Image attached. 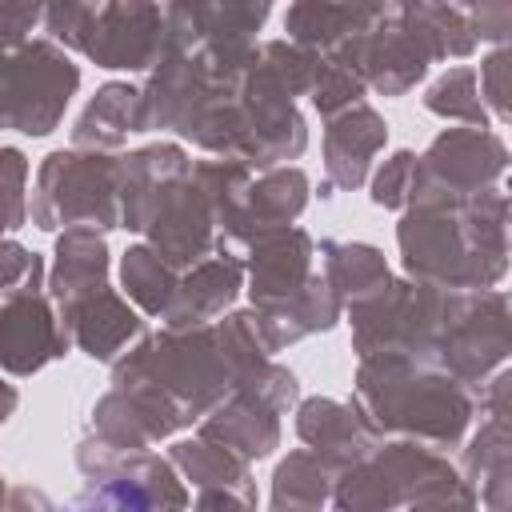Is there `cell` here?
Returning <instances> with one entry per match:
<instances>
[{
    "mask_svg": "<svg viewBox=\"0 0 512 512\" xmlns=\"http://www.w3.org/2000/svg\"><path fill=\"white\" fill-rule=\"evenodd\" d=\"M272 356L260 344L256 312H228L196 328H160L112 364V384H148L192 424L220 404L236 380Z\"/></svg>",
    "mask_w": 512,
    "mask_h": 512,
    "instance_id": "cell-1",
    "label": "cell"
},
{
    "mask_svg": "<svg viewBox=\"0 0 512 512\" xmlns=\"http://www.w3.org/2000/svg\"><path fill=\"white\" fill-rule=\"evenodd\" d=\"M404 272L440 288H496L508 272V196L492 184L464 200H412L396 224Z\"/></svg>",
    "mask_w": 512,
    "mask_h": 512,
    "instance_id": "cell-2",
    "label": "cell"
},
{
    "mask_svg": "<svg viewBox=\"0 0 512 512\" xmlns=\"http://www.w3.org/2000/svg\"><path fill=\"white\" fill-rule=\"evenodd\" d=\"M352 404L376 436L392 432L428 448H456L476 416L468 384L400 352L360 356Z\"/></svg>",
    "mask_w": 512,
    "mask_h": 512,
    "instance_id": "cell-3",
    "label": "cell"
},
{
    "mask_svg": "<svg viewBox=\"0 0 512 512\" xmlns=\"http://www.w3.org/2000/svg\"><path fill=\"white\" fill-rule=\"evenodd\" d=\"M344 512H384V508H472L476 496L468 480L440 456V448L416 440L376 444L364 460L336 472L332 500Z\"/></svg>",
    "mask_w": 512,
    "mask_h": 512,
    "instance_id": "cell-4",
    "label": "cell"
},
{
    "mask_svg": "<svg viewBox=\"0 0 512 512\" xmlns=\"http://www.w3.org/2000/svg\"><path fill=\"white\" fill-rule=\"evenodd\" d=\"M120 156L112 152H88V148H60L44 156L36 168L32 188V224L44 232L88 224V228H120Z\"/></svg>",
    "mask_w": 512,
    "mask_h": 512,
    "instance_id": "cell-5",
    "label": "cell"
},
{
    "mask_svg": "<svg viewBox=\"0 0 512 512\" xmlns=\"http://www.w3.org/2000/svg\"><path fill=\"white\" fill-rule=\"evenodd\" d=\"M80 88V68L56 40L0 48V128L48 136Z\"/></svg>",
    "mask_w": 512,
    "mask_h": 512,
    "instance_id": "cell-6",
    "label": "cell"
},
{
    "mask_svg": "<svg viewBox=\"0 0 512 512\" xmlns=\"http://www.w3.org/2000/svg\"><path fill=\"white\" fill-rule=\"evenodd\" d=\"M76 464L88 480V492L76 496L80 508H188L192 496L176 476L172 460L152 456L148 448H108L88 436L76 448Z\"/></svg>",
    "mask_w": 512,
    "mask_h": 512,
    "instance_id": "cell-7",
    "label": "cell"
},
{
    "mask_svg": "<svg viewBox=\"0 0 512 512\" xmlns=\"http://www.w3.org/2000/svg\"><path fill=\"white\" fill-rule=\"evenodd\" d=\"M504 168H508V148L488 124L444 128L416 156L412 200H464L480 188H492L504 176Z\"/></svg>",
    "mask_w": 512,
    "mask_h": 512,
    "instance_id": "cell-8",
    "label": "cell"
},
{
    "mask_svg": "<svg viewBox=\"0 0 512 512\" xmlns=\"http://www.w3.org/2000/svg\"><path fill=\"white\" fill-rule=\"evenodd\" d=\"M96 68L144 72L172 56L164 0H100L76 44Z\"/></svg>",
    "mask_w": 512,
    "mask_h": 512,
    "instance_id": "cell-9",
    "label": "cell"
},
{
    "mask_svg": "<svg viewBox=\"0 0 512 512\" xmlns=\"http://www.w3.org/2000/svg\"><path fill=\"white\" fill-rule=\"evenodd\" d=\"M328 56L348 64L364 88L380 96H404L428 76V64H436L432 44L408 16H376Z\"/></svg>",
    "mask_w": 512,
    "mask_h": 512,
    "instance_id": "cell-10",
    "label": "cell"
},
{
    "mask_svg": "<svg viewBox=\"0 0 512 512\" xmlns=\"http://www.w3.org/2000/svg\"><path fill=\"white\" fill-rule=\"evenodd\" d=\"M68 348V332L60 328L56 304L44 292V260L36 256L28 276L0 296V372L32 376Z\"/></svg>",
    "mask_w": 512,
    "mask_h": 512,
    "instance_id": "cell-11",
    "label": "cell"
},
{
    "mask_svg": "<svg viewBox=\"0 0 512 512\" xmlns=\"http://www.w3.org/2000/svg\"><path fill=\"white\" fill-rule=\"evenodd\" d=\"M512 352V320H508V296L500 288H472L464 312L444 332L432 368L456 376L460 384L488 380Z\"/></svg>",
    "mask_w": 512,
    "mask_h": 512,
    "instance_id": "cell-12",
    "label": "cell"
},
{
    "mask_svg": "<svg viewBox=\"0 0 512 512\" xmlns=\"http://www.w3.org/2000/svg\"><path fill=\"white\" fill-rule=\"evenodd\" d=\"M148 244L160 252L164 264H172L176 272L200 264L204 256L216 252V224L208 212V200L200 192V184L188 176H180L148 212L144 228Z\"/></svg>",
    "mask_w": 512,
    "mask_h": 512,
    "instance_id": "cell-13",
    "label": "cell"
},
{
    "mask_svg": "<svg viewBox=\"0 0 512 512\" xmlns=\"http://www.w3.org/2000/svg\"><path fill=\"white\" fill-rule=\"evenodd\" d=\"M180 428H188V420L148 384H112V392H104L92 408V436L120 452L152 448Z\"/></svg>",
    "mask_w": 512,
    "mask_h": 512,
    "instance_id": "cell-14",
    "label": "cell"
},
{
    "mask_svg": "<svg viewBox=\"0 0 512 512\" xmlns=\"http://www.w3.org/2000/svg\"><path fill=\"white\" fill-rule=\"evenodd\" d=\"M248 296L252 308H276L312 280V236L296 224L272 228L248 244Z\"/></svg>",
    "mask_w": 512,
    "mask_h": 512,
    "instance_id": "cell-15",
    "label": "cell"
},
{
    "mask_svg": "<svg viewBox=\"0 0 512 512\" xmlns=\"http://www.w3.org/2000/svg\"><path fill=\"white\" fill-rule=\"evenodd\" d=\"M240 288H244V260L232 256L228 248H216L212 256H204L200 264H192L176 276V288H172L160 320H164V328L212 324L216 316H224L232 308Z\"/></svg>",
    "mask_w": 512,
    "mask_h": 512,
    "instance_id": "cell-16",
    "label": "cell"
},
{
    "mask_svg": "<svg viewBox=\"0 0 512 512\" xmlns=\"http://www.w3.org/2000/svg\"><path fill=\"white\" fill-rule=\"evenodd\" d=\"M308 204V172L296 164H272L260 168L256 180H248L244 204L232 220V228L216 240V248H232V244H252L256 236L292 224Z\"/></svg>",
    "mask_w": 512,
    "mask_h": 512,
    "instance_id": "cell-17",
    "label": "cell"
},
{
    "mask_svg": "<svg viewBox=\"0 0 512 512\" xmlns=\"http://www.w3.org/2000/svg\"><path fill=\"white\" fill-rule=\"evenodd\" d=\"M168 460L180 468L184 480L200 488V496L192 500L196 508H256V484L248 460H240L224 444L196 432L192 440H176Z\"/></svg>",
    "mask_w": 512,
    "mask_h": 512,
    "instance_id": "cell-18",
    "label": "cell"
},
{
    "mask_svg": "<svg viewBox=\"0 0 512 512\" xmlns=\"http://www.w3.org/2000/svg\"><path fill=\"white\" fill-rule=\"evenodd\" d=\"M324 180L332 188H360L368 180V168H372V156L384 148L388 140V124L384 116L356 100L348 108H340L336 116H324Z\"/></svg>",
    "mask_w": 512,
    "mask_h": 512,
    "instance_id": "cell-19",
    "label": "cell"
},
{
    "mask_svg": "<svg viewBox=\"0 0 512 512\" xmlns=\"http://www.w3.org/2000/svg\"><path fill=\"white\" fill-rule=\"evenodd\" d=\"M56 316H60V328L68 332V344H76L92 360H116V352H124V344L144 332V320L136 316V308L108 284L72 300Z\"/></svg>",
    "mask_w": 512,
    "mask_h": 512,
    "instance_id": "cell-20",
    "label": "cell"
},
{
    "mask_svg": "<svg viewBox=\"0 0 512 512\" xmlns=\"http://www.w3.org/2000/svg\"><path fill=\"white\" fill-rule=\"evenodd\" d=\"M296 436L324 456L336 472L364 460L376 448V432L368 428V420L356 412V404H340L332 396H308L296 404Z\"/></svg>",
    "mask_w": 512,
    "mask_h": 512,
    "instance_id": "cell-21",
    "label": "cell"
},
{
    "mask_svg": "<svg viewBox=\"0 0 512 512\" xmlns=\"http://www.w3.org/2000/svg\"><path fill=\"white\" fill-rule=\"evenodd\" d=\"M192 172V160L180 144H144L128 156H120V188H116V204H120V228L140 232L152 204L180 180Z\"/></svg>",
    "mask_w": 512,
    "mask_h": 512,
    "instance_id": "cell-22",
    "label": "cell"
},
{
    "mask_svg": "<svg viewBox=\"0 0 512 512\" xmlns=\"http://www.w3.org/2000/svg\"><path fill=\"white\" fill-rule=\"evenodd\" d=\"M200 436L224 444L240 460H264L280 444V412L248 392H228L200 416Z\"/></svg>",
    "mask_w": 512,
    "mask_h": 512,
    "instance_id": "cell-23",
    "label": "cell"
},
{
    "mask_svg": "<svg viewBox=\"0 0 512 512\" xmlns=\"http://www.w3.org/2000/svg\"><path fill=\"white\" fill-rule=\"evenodd\" d=\"M108 284V240L100 228L88 224H72L56 236V252H52V268H48V300L60 308H68L72 300L96 292Z\"/></svg>",
    "mask_w": 512,
    "mask_h": 512,
    "instance_id": "cell-24",
    "label": "cell"
},
{
    "mask_svg": "<svg viewBox=\"0 0 512 512\" xmlns=\"http://www.w3.org/2000/svg\"><path fill=\"white\" fill-rule=\"evenodd\" d=\"M252 312H256L260 344L276 356V352H284L288 344H296V340H304L312 332H328L340 320L344 304L332 292V284L324 280V272H312V280L296 296H288L276 308H252Z\"/></svg>",
    "mask_w": 512,
    "mask_h": 512,
    "instance_id": "cell-25",
    "label": "cell"
},
{
    "mask_svg": "<svg viewBox=\"0 0 512 512\" xmlns=\"http://www.w3.org/2000/svg\"><path fill=\"white\" fill-rule=\"evenodd\" d=\"M476 496V504H488L492 512H504L512 504V428L508 416H484L480 432L464 448V472H460Z\"/></svg>",
    "mask_w": 512,
    "mask_h": 512,
    "instance_id": "cell-26",
    "label": "cell"
},
{
    "mask_svg": "<svg viewBox=\"0 0 512 512\" xmlns=\"http://www.w3.org/2000/svg\"><path fill=\"white\" fill-rule=\"evenodd\" d=\"M128 132H140V88L128 80H108L72 128V148L116 152Z\"/></svg>",
    "mask_w": 512,
    "mask_h": 512,
    "instance_id": "cell-27",
    "label": "cell"
},
{
    "mask_svg": "<svg viewBox=\"0 0 512 512\" xmlns=\"http://www.w3.org/2000/svg\"><path fill=\"white\" fill-rule=\"evenodd\" d=\"M320 272L324 280L332 284V292L340 296L344 308L368 300L372 292H380L392 272H388V260L380 248L372 244H360V240H320Z\"/></svg>",
    "mask_w": 512,
    "mask_h": 512,
    "instance_id": "cell-28",
    "label": "cell"
},
{
    "mask_svg": "<svg viewBox=\"0 0 512 512\" xmlns=\"http://www.w3.org/2000/svg\"><path fill=\"white\" fill-rule=\"evenodd\" d=\"M364 24H368V20H364L356 8L340 4V0H292V8H288V16H284V32H288L284 40L328 56V52H336L352 32H360Z\"/></svg>",
    "mask_w": 512,
    "mask_h": 512,
    "instance_id": "cell-29",
    "label": "cell"
},
{
    "mask_svg": "<svg viewBox=\"0 0 512 512\" xmlns=\"http://www.w3.org/2000/svg\"><path fill=\"white\" fill-rule=\"evenodd\" d=\"M332 484H336V468L316 456L312 448H296L288 452L276 472H272V508L276 512H296V508H324L332 500Z\"/></svg>",
    "mask_w": 512,
    "mask_h": 512,
    "instance_id": "cell-30",
    "label": "cell"
},
{
    "mask_svg": "<svg viewBox=\"0 0 512 512\" xmlns=\"http://www.w3.org/2000/svg\"><path fill=\"white\" fill-rule=\"evenodd\" d=\"M176 268L160 260V252L152 244H132L120 260V280H124V292L128 300L144 312V316H160L172 288H176Z\"/></svg>",
    "mask_w": 512,
    "mask_h": 512,
    "instance_id": "cell-31",
    "label": "cell"
},
{
    "mask_svg": "<svg viewBox=\"0 0 512 512\" xmlns=\"http://www.w3.org/2000/svg\"><path fill=\"white\" fill-rule=\"evenodd\" d=\"M424 108L440 120H460V124H476L484 128L488 124V108L480 100V88H476V68H448L428 92H424Z\"/></svg>",
    "mask_w": 512,
    "mask_h": 512,
    "instance_id": "cell-32",
    "label": "cell"
},
{
    "mask_svg": "<svg viewBox=\"0 0 512 512\" xmlns=\"http://www.w3.org/2000/svg\"><path fill=\"white\" fill-rule=\"evenodd\" d=\"M272 0H204L208 40L204 44H256Z\"/></svg>",
    "mask_w": 512,
    "mask_h": 512,
    "instance_id": "cell-33",
    "label": "cell"
},
{
    "mask_svg": "<svg viewBox=\"0 0 512 512\" xmlns=\"http://www.w3.org/2000/svg\"><path fill=\"white\" fill-rule=\"evenodd\" d=\"M260 48V60L264 68L284 84V92L296 100V96H308L312 80H316V68H320V52L312 48H300L292 40H264L256 44Z\"/></svg>",
    "mask_w": 512,
    "mask_h": 512,
    "instance_id": "cell-34",
    "label": "cell"
},
{
    "mask_svg": "<svg viewBox=\"0 0 512 512\" xmlns=\"http://www.w3.org/2000/svg\"><path fill=\"white\" fill-rule=\"evenodd\" d=\"M308 96H312L320 116H336L340 108H348L364 96V80L348 64H340L336 56H320V68H316V80H312Z\"/></svg>",
    "mask_w": 512,
    "mask_h": 512,
    "instance_id": "cell-35",
    "label": "cell"
},
{
    "mask_svg": "<svg viewBox=\"0 0 512 512\" xmlns=\"http://www.w3.org/2000/svg\"><path fill=\"white\" fill-rule=\"evenodd\" d=\"M28 160L20 148H0V236L28 224Z\"/></svg>",
    "mask_w": 512,
    "mask_h": 512,
    "instance_id": "cell-36",
    "label": "cell"
},
{
    "mask_svg": "<svg viewBox=\"0 0 512 512\" xmlns=\"http://www.w3.org/2000/svg\"><path fill=\"white\" fill-rule=\"evenodd\" d=\"M416 188V152L396 148L372 176V204L376 208H408Z\"/></svg>",
    "mask_w": 512,
    "mask_h": 512,
    "instance_id": "cell-37",
    "label": "cell"
},
{
    "mask_svg": "<svg viewBox=\"0 0 512 512\" xmlns=\"http://www.w3.org/2000/svg\"><path fill=\"white\" fill-rule=\"evenodd\" d=\"M476 88H480L484 108L504 124V120H508V48H504V44H496V52H488V56L480 60Z\"/></svg>",
    "mask_w": 512,
    "mask_h": 512,
    "instance_id": "cell-38",
    "label": "cell"
},
{
    "mask_svg": "<svg viewBox=\"0 0 512 512\" xmlns=\"http://www.w3.org/2000/svg\"><path fill=\"white\" fill-rule=\"evenodd\" d=\"M460 8L468 12L476 40H492V44H508L512 32V0H460Z\"/></svg>",
    "mask_w": 512,
    "mask_h": 512,
    "instance_id": "cell-39",
    "label": "cell"
},
{
    "mask_svg": "<svg viewBox=\"0 0 512 512\" xmlns=\"http://www.w3.org/2000/svg\"><path fill=\"white\" fill-rule=\"evenodd\" d=\"M40 20H44V0H0V48L24 44Z\"/></svg>",
    "mask_w": 512,
    "mask_h": 512,
    "instance_id": "cell-40",
    "label": "cell"
},
{
    "mask_svg": "<svg viewBox=\"0 0 512 512\" xmlns=\"http://www.w3.org/2000/svg\"><path fill=\"white\" fill-rule=\"evenodd\" d=\"M32 264H36V252H28L24 244H16V240L0 236V292L16 288V284L28 276V268H32Z\"/></svg>",
    "mask_w": 512,
    "mask_h": 512,
    "instance_id": "cell-41",
    "label": "cell"
},
{
    "mask_svg": "<svg viewBox=\"0 0 512 512\" xmlns=\"http://www.w3.org/2000/svg\"><path fill=\"white\" fill-rule=\"evenodd\" d=\"M424 4H440V0H384V16H404V12H416Z\"/></svg>",
    "mask_w": 512,
    "mask_h": 512,
    "instance_id": "cell-42",
    "label": "cell"
},
{
    "mask_svg": "<svg viewBox=\"0 0 512 512\" xmlns=\"http://www.w3.org/2000/svg\"><path fill=\"white\" fill-rule=\"evenodd\" d=\"M340 4L356 8L364 20H376V16H384V0H340Z\"/></svg>",
    "mask_w": 512,
    "mask_h": 512,
    "instance_id": "cell-43",
    "label": "cell"
},
{
    "mask_svg": "<svg viewBox=\"0 0 512 512\" xmlns=\"http://www.w3.org/2000/svg\"><path fill=\"white\" fill-rule=\"evenodd\" d=\"M8 504V496H4V476H0V508Z\"/></svg>",
    "mask_w": 512,
    "mask_h": 512,
    "instance_id": "cell-44",
    "label": "cell"
}]
</instances>
